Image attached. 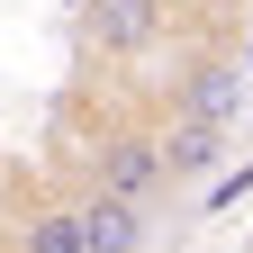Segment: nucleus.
I'll return each mask as SVG.
<instances>
[{
    "label": "nucleus",
    "mask_w": 253,
    "mask_h": 253,
    "mask_svg": "<svg viewBox=\"0 0 253 253\" xmlns=\"http://www.w3.org/2000/svg\"><path fill=\"white\" fill-rule=\"evenodd\" d=\"M154 27H163V0H82L73 37H82V54H100V63H136L154 45Z\"/></svg>",
    "instance_id": "nucleus-1"
},
{
    "label": "nucleus",
    "mask_w": 253,
    "mask_h": 253,
    "mask_svg": "<svg viewBox=\"0 0 253 253\" xmlns=\"http://www.w3.org/2000/svg\"><path fill=\"white\" fill-rule=\"evenodd\" d=\"M154 154H163V181L172 190L181 181H208L217 163H226V118H181V126L154 136Z\"/></svg>",
    "instance_id": "nucleus-2"
},
{
    "label": "nucleus",
    "mask_w": 253,
    "mask_h": 253,
    "mask_svg": "<svg viewBox=\"0 0 253 253\" xmlns=\"http://www.w3.org/2000/svg\"><path fill=\"white\" fill-rule=\"evenodd\" d=\"M100 190H118V199H136V208H154L163 199V154H154V136H109L100 145Z\"/></svg>",
    "instance_id": "nucleus-3"
},
{
    "label": "nucleus",
    "mask_w": 253,
    "mask_h": 253,
    "mask_svg": "<svg viewBox=\"0 0 253 253\" xmlns=\"http://www.w3.org/2000/svg\"><path fill=\"white\" fill-rule=\"evenodd\" d=\"M82 244L90 253H100V244H145V208L118 199V190H90V199H82Z\"/></svg>",
    "instance_id": "nucleus-4"
},
{
    "label": "nucleus",
    "mask_w": 253,
    "mask_h": 253,
    "mask_svg": "<svg viewBox=\"0 0 253 253\" xmlns=\"http://www.w3.org/2000/svg\"><path fill=\"white\" fill-rule=\"evenodd\" d=\"M235 109H244L235 63H199V82H190V118H235Z\"/></svg>",
    "instance_id": "nucleus-5"
},
{
    "label": "nucleus",
    "mask_w": 253,
    "mask_h": 253,
    "mask_svg": "<svg viewBox=\"0 0 253 253\" xmlns=\"http://www.w3.org/2000/svg\"><path fill=\"white\" fill-rule=\"evenodd\" d=\"M18 244H27V253H90V244H82V208H45V217H27Z\"/></svg>",
    "instance_id": "nucleus-6"
}]
</instances>
